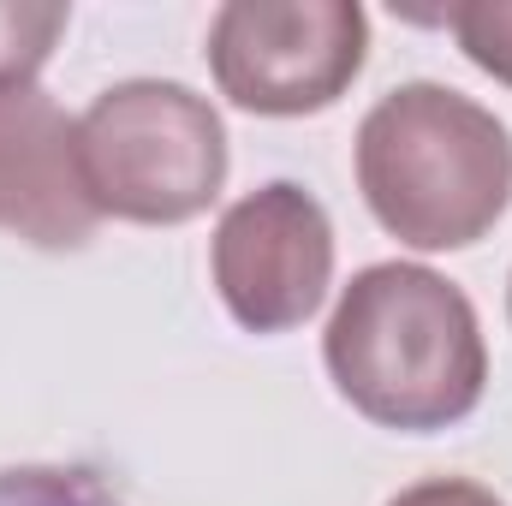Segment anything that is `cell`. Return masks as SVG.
I'll use <instances>...</instances> for the list:
<instances>
[{
	"mask_svg": "<svg viewBox=\"0 0 512 506\" xmlns=\"http://www.w3.org/2000/svg\"><path fill=\"white\" fill-rule=\"evenodd\" d=\"M322 358L340 399L399 435L465 423L489 387V346L471 298L423 262L352 274L328 316Z\"/></svg>",
	"mask_w": 512,
	"mask_h": 506,
	"instance_id": "1",
	"label": "cell"
},
{
	"mask_svg": "<svg viewBox=\"0 0 512 506\" xmlns=\"http://www.w3.org/2000/svg\"><path fill=\"white\" fill-rule=\"evenodd\" d=\"M358 191L411 251H465L512 203V131L447 84H399L358 126Z\"/></svg>",
	"mask_w": 512,
	"mask_h": 506,
	"instance_id": "2",
	"label": "cell"
},
{
	"mask_svg": "<svg viewBox=\"0 0 512 506\" xmlns=\"http://www.w3.org/2000/svg\"><path fill=\"white\" fill-rule=\"evenodd\" d=\"M78 167L96 215L179 227L197 221L227 185V126L197 90L131 78L84 108Z\"/></svg>",
	"mask_w": 512,
	"mask_h": 506,
	"instance_id": "3",
	"label": "cell"
},
{
	"mask_svg": "<svg viewBox=\"0 0 512 506\" xmlns=\"http://www.w3.org/2000/svg\"><path fill=\"white\" fill-rule=\"evenodd\" d=\"M370 54L358 0H227L209 24V66L233 108L298 120L334 108Z\"/></svg>",
	"mask_w": 512,
	"mask_h": 506,
	"instance_id": "4",
	"label": "cell"
},
{
	"mask_svg": "<svg viewBox=\"0 0 512 506\" xmlns=\"http://www.w3.org/2000/svg\"><path fill=\"white\" fill-rule=\"evenodd\" d=\"M334 280V227L328 209L274 179L239 197L215 227V292L227 316L251 334H292L304 328Z\"/></svg>",
	"mask_w": 512,
	"mask_h": 506,
	"instance_id": "5",
	"label": "cell"
},
{
	"mask_svg": "<svg viewBox=\"0 0 512 506\" xmlns=\"http://www.w3.org/2000/svg\"><path fill=\"white\" fill-rule=\"evenodd\" d=\"M96 221L78 167V120H66L36 84L0 90V227L36 251H78Z\"/></svg>",
	"mask_w": 512,
	"mask_h": 506,
	"instance_id": "6",
	"label": "cell"
},
{
	"mask_svg": "<svg viewBox=\"0 0 512 506\" xmlns=\"http://www.w3.org/2000/svg\"><path fill=\"white\" fill-rule=\"evenodd\" d=\"M60 0H0V90H30L48 66L54 42L66 36Z\"/></svg>",
	"mask_w": 512,
	"mask_h": 506,
	"instance_id": "7",
	"label": "cell"
},
{
	"mask_svg": "<svg viewBox=\"0 0 512 506\" xmlns=\"http://www.w3.org/2000/svg\"><path fill=\"white\" fill-rule=\"evenodd\" d=\"M435 18L459 36L471 66H483L495 84L512 90V0H459Z\"/></svg>",
	"mask_w": 512,
	"mask_h": 506,
	"instance_id": "8",
	"label": "cell"
},
{
	"mask_svg": "<svg viewBox=\"0 0 512 506\" xmlns=\"http://www.w3.org/2000/svg\"><path fill=\"white\" fill-rule=\"evenodd\" d=\"M0 506H126V501L78 465H12V471H0Z\"/></svg>",
	"mask_w": 512,
	"mask_h": 506,
	"instance_id": "9",
	"label": "cell"
},
{
	"mask_svg": "<svg viewBox=\"0 0 512 506\" xmlns=\"http://www.w3.org/2000/svg\"><path fill=\"white\" fill-rule=\"evenodd\" d=\"M387 506H507L495 489L471 483V477H429V483H411L399 489Z\"/></svg>",
	"mask_w": 512,
	"mask_h": 506,
	"instance_id": "10",
	"label": "cell"
},
{
	"mask_svg": "<svg viewBox=\"0 0 512 506\" xmlns=\"http://www.w3.org/2000/svg\"><path fill=\"white\" fill-rule=\"evenodd\" d=\"M507 310H512V292H507Z\"/></svg>",
	"mask_w": 512,
	"mask_h": 506,
	"instance_id": "11",
	"label": "cell"
}]
</instances>
